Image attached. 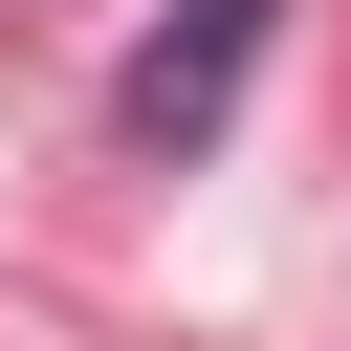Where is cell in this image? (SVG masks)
I'll return each instance as SVG.
<instances>
[{
  "label": "cell",
  "mask_w": 351,
  "mask_h": 351,
  "mask_svg": "<svg viewBox=\"0 0 351 351\" xmlns=\"http://www.w3.org/2000/svg\"><path fill=\"white\" fill-rule=\"evenodd\" d=\"M263 22H285V0H176V22H154L132 66H110V132H132V154H197V132L241 110V66H263Z\"/></svg>",
  "instance_id": "obj_1"
}]
</instances>
